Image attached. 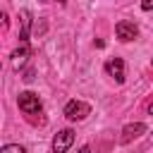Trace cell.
<instances>
[{
  "instance_id": "9",
  "label": "cell",
  "mask_w": 153,
  "mask_h": 153,
  "mask_svg": "<svg viewBox=\"0 0 153 153\" xmlns=\"http://www.w3.org/2000/svg\"><path fill=\"white\" fill-rule=\"evenodd\" d=\"M0 153H26V151H24V146H19V143H5Z\"/></svg>"
},
{
  "instance_id": "2",
  "label": "cell",
  "mask_w": 153,
  "mask_h": 153,
  "mask_svg": "<svg viewBox=\"0 0 153 153\" xmlns=\"http://www.w3.org/2000/svg\"><path fill=\"white\" fill-rule=\"evenodd\" d=\"M17 103H19V110H24L26 115H33V112L41 110V98H38L33 91H24V93H19Z\"/></svg>"
},
{
  "instance_id": "3",
  "label": "cell",
  "mask_w": 153,
  "mask_h": 153,
  "mask_svg": "<svg viewBox=\"0 0 153 153\" xmlns=\"http://www.w3.org/2000/svg\"><path fill=\"white\" fill-rule=\"evenodd\" d=\"M74 143V131L72 129H60L53 139V153H67Z\"/></svg>"
},
{
  "instance_id": "7",
  "label": "cell",
  "mask_w": 153,
  "mask_h": 153,
  "mask_svg": "<svg viewBox=\"0 0 153 153\" xmlns=\"http://www.w3.org/2000/svg\"><path fill=\"white\" fill-rule=\"evenodd\" d=\"M29 31H31V14H29V10H22L19 12V43H24L29 38Z\"/></svg>"
},
{
  "instance_id": "6",
  "label": "cell",
  "mask_w": 153,
  "mask_h": 153,
  "mask_svg": "<svg viewBox=\"0 0 153 153\" xmlns=\"http://www.w3.org/2000/svg\"><path fill=\"white\" fill-rule=\"evenodd\" d=\"M105 72H108L117 84H122V81H124V62H122L120 57L108 60V62H105Z\"/></svg>"
},
{
  "instance_id": "8",
  "label": "cell",
  "mask_w": 153,
  "mask_h": 153,
  "mask_svg": "<svg viewBox=\"0 0 153 153\" xmlns=\"http://www.w3.org/2000/svg\"><path fill=\"white\" fill-rule=\"evenodd\" d=\"M29 55H31V48H29V43H26V41H24V43H19V48L12 53V65L19 69V67L26 62V57H29Z\"/></svg>"
},
{
  "instance_id": "10",
  "label": "cell",
  "mask_w": 153,
  "mask_h": 153,
  "mask_svg": "<svg viewBox=\"0 0 153 153\" xmlns=\"http://www.w3.org/2000/svg\"><path fill=\"white\" fill-rule=\"evenodd\" d=\"M141 10L151 12V10H153V0H143V2H141Z\"/></svg>"
},
{
  "instance_id": "1",
  "label": "cell",
  "mask_w": 153,
  "mask_h": 153,
  "mask_svg": "<svg viewBox=\"0 0 153 153\" xmlns=\"http://www.w3.org/2000/svg\"><path fill=\"white\" fill-rule=\"evenodd\" d=\"M88 115H91V105L84 103V100H69L65 105V117L72 120V122H79V120H84Z\"/></svg>"
},
{
  "instance_id": "11",
  "label": "cell",
  "mask_w": 153,
  "mask_h": 153,
  "mask_svg": "<svg viewBox=\"0 0 153 153\" xmlns=\"http://www.w3.org/2000/svg\"><path fill=\"white\" fill-rule=\"evenodd\" d=\"M24 79H26V81H31V79H33V69H29V72L24 74Z\"/></svg>"
},
{
  "instance_id": "14",
  "label": "cell",
  "mask_w": 153,
  "mask_h": 153,
  "mask_svg": "<svg viewBox=\"0 0 153 153\" xmlns=\"http://www.w3.org/2000/svg\"><path fill=\"white\" fill-rule=\"evenodd\" d=\"M55 2H60V5H65V2H67V0H55Z\"/></svg>"
},
{
  "instance_id": "4",
  "label": "cell",
  "mask_w": 153,
  "mask_h": 153,
  "mask_svg": "<svg viewBox=\"0 0 153 153\" xmlns=\"http://www.w3.org/2000/svg\"><path fill=\"white\" fill-rule=\"evenodd\" d=\"M115 33H117V38H120V41L129 43V41H134V38H136L139 29H136V24H134V22L122 19V22H117V24H115Z\"/></svg>"
},
{
  "instance_id": "5",
  "label": "cell",
  "mask_w": 153,
  "mask_h": 153,
  "mask_svg": "<svg viewBox=\"0 0 153 153\" xmlns=\"http://www.w3.org/2000/svg\"><path fill=\"white\" fill-rule=\"evenodd\" d=\"M141 134H146V124H143V122H131V124H127V127L122 129L120 141H122V143H129V141L139 139Z\"/></svg>"
},
{
  "instance_id": "13",
  "label": "cell",
  "mask_w": 153,
  "mask_h": 153,
  "mask_svg": "<svg viewBox=\"0 0 153 153\" xmlns=\"http://www.w3.org/2000/svg\"><path fill=\"white\" fill-rule=\"evenodd\" d=\"M148 112H151V115H153V103H151V105H148Z\"/></svg>"
},
{
  "instance_id": "12",
  "label": "cell",
  "mask_w": 153,
  "mask_h": 153,
  "mask_svg": "<svg viewBox=\"0 0 153 153\" xmlns=\"http://www.w3.org/2000/svg\"><path fill=\"white\" fill-rule=\"evenodd\" d=\"M79 153H91V148H88V146H81V148H79Z\"/></svg>"
}]
</instances>
